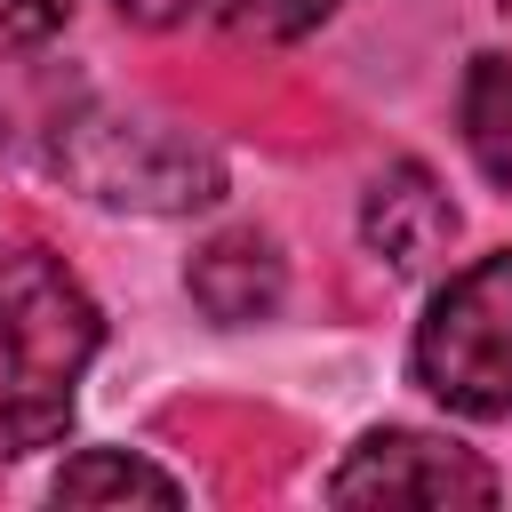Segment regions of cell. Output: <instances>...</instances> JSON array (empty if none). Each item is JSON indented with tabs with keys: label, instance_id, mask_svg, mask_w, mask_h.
<instances>
[{
	"label": "cell",
	"instance_id": "6da1fadb",
	"mask_svg": "<svg viewBox=\"0 0 512 512\" xmlns=\"http://www.w3.org/2000/svg\"><path fill=\"white\" fill-rule=\"evenodd\" d=\"M56 168L104 200V208H144V216H192L224 200V160L144 112H80L56 128Z\"/></svg>",
	"mask_w": 512,
	"mask_h": 512
},
{
	"label": "cell",
	"instance_id": "7a4b0ae2",
	"mask_svg": "<svg viewBox=\"0 0 512 512\" xmlns=\"http://www.w3.org/2000/svg\"><path fill=\"white\" fill-rule=\"evenodd\" d=\"M416 384L456 416H512V248L464 264L416 320Z\"/></svg>",
	"mask_w": 512,
	"mask_h": 512
},
{
	"label": "cell",
	"instance_id": "3957f363",
	"mask_svg": "<svg viewBox=\"0 0 512 512\" xmlns=\"http://www.w3.org/2000/svg\"><path fill=\"white\" fill-rule=\"evenodd\" d=\"M104 344L96 296L48 256V248H8L0 256V352H8V392L16 400H64L80 368Z\"/></svg>",
	"mask_w": 512,
	"mask_h": 512
},
{
	"label": "cell",
	"instance_id": "277c9868",
	"mask_svg": "<svg viewBox=\"0 0 512 512\" xmlns=\"http://www.w3.org/2000/svg\"><path fill=\"white\" fill-rule=\"evenodd\" d=\"M336 504H496V472L440 432H368L336 472Z\"/></svg>",
	"mask_w": 512,
	"mask_h": 512
},
{
	"label": "cell",
	"instance_id": "5b68a950",
	"mask_svg": "<svg viewBox=\"0 0 512 512\" xmlns=\"http://www.w3.org/2000/svg\"><path fill=\"white\" fill-rule=\"evenodd\" d=\"M360 240L392 264V272H424L448 240H456V200L432 184V168L400 160L368 184V208H360Z\"/></svg>",
	"mask_w": 512,
	"mask_h": 512
},
{
	"label": "cell",
	"instance_id": "8992f818",
	"mask_svg": "<svg viewBox=\"0 0 512 512\" xmlns=\"http://www.w3.org/2000/svg\"><path fill=\"white\" fill-rule=\"evenodd\" d=\"M288 272H280V248L264 232H216L200 256H192V304L224 328H248L280 304Z\"/></svg>",
	"mask_w": 512,
	"mask_h": 512
},
{
	"label": "cell",
	"instance_id": "52a82bcc",
	"mask_svg": "<svg viewBox=\"0 0 512 512\" xmlns=\"http://www.w3.org/2000/svg\"><path fill=\"white\" fill-rule=\"evenodd\" d=\"M464 144L496 192H512V56H472L464 72Z\"/></svg>",
	"mask_w": 512,
	"mask_h": 512
},
{
	"label": "cell",
	"instance_id": "ba28073f",
	"mask_svg": "<svg viewBox=\"0 0 512 512\" xmlns=\"http://www.w3.org/2000/svg\"><path fill=\"white\" fill-rule=\"evenodd\" d=\"M128 496H144V504H184V488H176L160 464L128 456V448H80V456L56 472V504H128Z\"/></svg>",
	"mask_w": 512,
	"mask_h": 512
},
{
	"label": "cell",
	"instance_id": "9c48e42d",
	"mask_svg": "<svg viewBox=\"0 0 512 512\" xmlns=\"http://www.w3.org/2000/svg\"><path fill=\"white\" fill-rule=\"evenodd\" d=\"M216 16H224V32L232 40H304L312 24H328L336 16V0H216Z\"/></svg>",
	"mask_w": 512,
	"mask_h": 512
},
{
	"label": "cell",
	"instance_id": "30bf717a",
	"mask_svg": "<svg viewBox=\"0 0 512 512\" xmlns=\"http://www.w3.org/2000/svg\"><path fill=\"white\" fill-rule=\"evenodd\" d=\"M64 424H72L64 400H16V392H0V456L48 448V440H64Z\"/></svg>",
	"mask_w": 512,
	"mask_h": 512
},
{
	"label": "cell",
	"instance_id": "8fae6325",
	"mask_svg": "<svg viewBox=\"0 0 512 512\" xmlns=\"http://www.w3.org/2000/svg\"><path fill=\"white\" fill-rule=\"evenodd\" d=\"M64 16H72V0H0V32H16V40H48Z\"/></svg>",
	"mask_w": 512,
	"mask_h": 512
},
{
	"label": "cell",
	"instance_id": "7c38bea8",
	"mask_svg": "<svg viewBox=\"0 0 512 512\" xmlns=\"http://www.w3.org/2000/svg\"><path fill=\"white\" fill-rule=\"evenodd\" d=\"M120 16H128V24H184L192 0H120Z\"/></svg>",
	"mask_w": 512,
	"mask_h": 512
},
{
	"label": "cell",
	"instance_id": "4fadbf2b",
	"mask_svg": "<svg viewBox=\"0 0 512 512\" xmlns=\"http://www.w3.org/2000/svg\"><path fill=\"white\" fill-rule=\"evenodd\" d=\"M504 8H512V0H504Z\"/></svg>",
	"mask_w": 512,
	"mask_h": 512
}]
</instances>
